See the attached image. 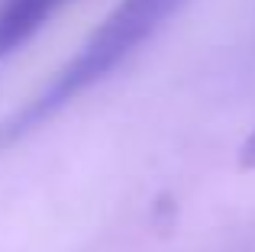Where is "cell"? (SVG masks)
Here are the masks:
<instances>
[{"instance_id": "cell-1", "label": "cell", "mask_w": 255, "mask_h": 252, "mask_svg": "<svg viewBox=\"0 0 255 252\" xmlns=\"http://www.w3.org/2000/svg\"><path fill=\"white\" fill-rule=\"evenodd\" d=\"M191 0H120L107 19L87 36L75 58L55 71L49 84L32 97L29 104L0 123V149L19 142L32 129L45 126L55 114H62L71 101L110 78L123 62H129L158 29Z\"/></svg>"}, {"instance_id": "cell-2", "label": "cell", "mask_w": 255, "mask_h": 252, "mask_svg": "<svg viewBox=\"0 0 255 252\" xmlns=\"http://www.w3.org/2000/svg\"><path fill=\"white\" fill-rule=\"evenodd\" d=\"M71 0H0V58L23 49Z\"/></svg>"}, {"instance_id": "cell-3", "label": "cell", "mask_w": 255, "mask_h": 252, "mask_svg": "<svg viewBox=\"0 0 255 252\" xmlns=\"http://www.w3.org/2000/svg\"><path fill=\"white\" fill-rule=\"evenodd\" d=\"M239 165L246 171H255V129L246 136V142L239 145Z\"/></svg>"}]
</instances>
